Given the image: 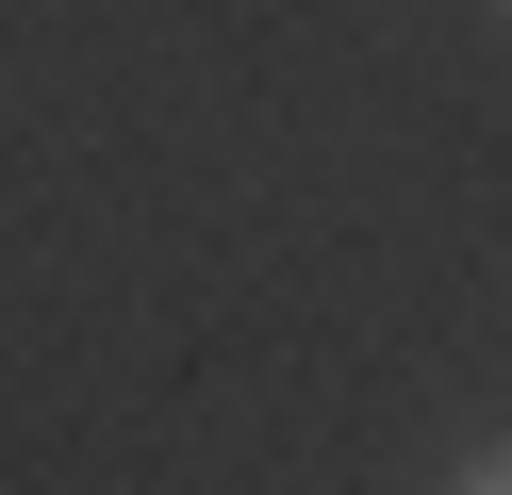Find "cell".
Masks as SVG:
<instances>
[{"label": "cell", "instance_id": "obj_1", "mask_svg": "<svg viewBox=\"0 0 512 495\" xmlns=\"http://www.w3.org/2000/svg\"><path fill=\"white\" fill-rule=\"evenodd\" d=\"M446 495H512V446H479V462H463V479H446Z\"/></svg>", "mask_w": 512, "mask_h": 495}, {"label": "cell", "instance_id": "obj_2", "mask_svg": "<svg viewBox=\"0 0 512 495\" xmlns=\"http://www.w3.org/2000/svg\"><path fill=\"white\" fill-rule=\"evenodd\" d=\"M496 17H512V0H496Z\"/></svg>", "mask_w": 512, "mask_h": 495}]
</instances>
